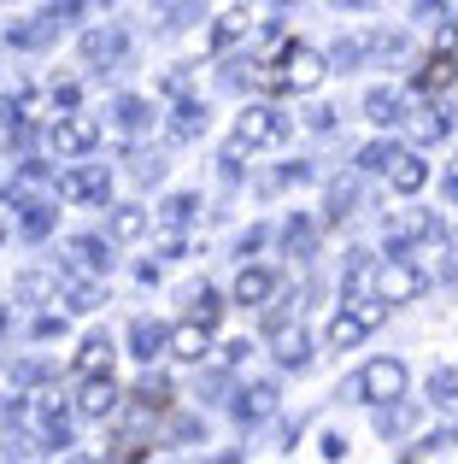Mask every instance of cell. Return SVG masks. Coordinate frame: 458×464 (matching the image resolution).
<instances>
[{
	"label": "cell",
	"mask_w": 458,
	"mask_h": 464,
	"mask_svg": "<svg viewBox=\"0 0 458 464\" xmlns=\"http://www.w3.org/2000/svg\"><path fill=\"white\" fill-rule=\"evenodd\" d=\"M377 324H382V306H370V300H353V306H341V312L329 317V347H335V353L358 347V341H365Z\"/></svg>",
	"instance_id": "1"
},
{
	"label": "cell",
	"mask_w": 458,
	"mask_h": 464,
	"mask_svg": "<svg viewBox=\"0 0 458 464\" xmlns=\"http://www.w3.org/2000/svg\"><path fill=\"white\" fill-rule=\"evenodd\" d=\"M271 141H282V118L271 106H247L241 124H235V141H229V159L247 153V148H271Z\"/></svg>",
	"instance_id": "2"
},
{
	"label": "cell",
	"mask_w": 458,
	"mask_h": 464,
	"mask_svg": "<svg viewBox=\"0 0 458 464\" xmlns=\"http://www.w3.org/2000/svg\"><path fill=\"white\" fill-rule=\"evenodd\" d=\"M429 288V276L417 271V265H382V276H377V295H382V306H412L417 295Z\"/></svg>",
	"instance_id": "3"
},
{
	"label": "cell",
	"mask_w": 458,
	"mask_h": 464,
	"mask_svg": "<svg viewBox=\"0 0 458 464\" xmlns=\"http://www.w3.org/2000/svg\"><path fill=\"white\" fill-rule=\"evenodd\" d=\"M358 394H365L370 406H388V400H400V394H406V364H400V359L365 364V376H358Z\"/></svg>",
	"instance_id": "4"
},
{
	"label": "cell",
	"mask_w": 458,
	"mask_h": 464,
	"mask_svg": "<svg viewBox=\"0 0 458 464\" xmlns=\"http://www.w3.org/2000/svg\"><path fill=\"white\" fill-rule=\"evenodd\" d=\"M47 141H53V153H59V159H71V153H89L94 141H100V118H89V112H71V118H59V124L47 130Z\"/></svg>",
	"instance_id": "5"
},
{
	"label": "cell",
	"mask_w": 458,
	"mask_h": 464,
	"mask_svg": "<svg viewBox=\"0 0 458 464\" xmlns=\"http://www.w3.org/2000/svg\"><path fill=\"white\" fill-rule=\"evenodd\" d=\"M318 82H323V53H311V47H288V59H282V89L306 94V89H318Z\"/></svg>",
	"instance_id": "6"
},
{
	"label": "cell",
	"mask_w": 458,
	"mask_h": 464,
	"mask_svg": "<svg viewBox=\"0 0 458 464\" xmlns=\"http://www.w3.org/2000/svg\"><path fill=\"white\" fill-rule=\"evenodd\" d=\"M165 347H171L183 364H200L212 353V335H206V324H200V317H188L183 329H171V335H165Z\"/></svg>",
	"instance_id": "7"
},
{
	"label": "cell",
	"mask_w": 458,
	"mask_h": 464,
	"mask_svg": "<svg viewBox=\"0 0 458 464\" xmlns=\"http://www.w3.org/2000/svg\"><path fill=\"white\" fill-rule=\"evenodd\" d=\"M77 411H82V418H112V411H118L112 376H94L89 371V382H82V394H77Z\"/></svg>",
	"instance_id": "8"
},
{
	"label": "cell",
	"mask_w": 458,
	"mask_h": 464,
	"mask_svg": "<svg viewBox=\"0 0 458 464\" xmlns=\"http://www.w3.org/2000/svg\"><path fill=\"white\" fill-rule=\"evenodd\" d=\"M276 400H282V394H276V382H253V388H241V394H235V418L241 423H264L276 411Z\"/></svg>",
	"instance_id": "9"
},
{
	"label": "cell",
	"mask_w": 458,
	"mask_h": 464,
	"mask_svg": "<svg viewBox=\"0 0 458 464\" xmlns=\"http://www.w3.org/2000/svg\"><path fill=\"white\" fill-rule=\"evenodd\" d=\"M59 188H65L71 200H106L112 177H106V165H82V170H65V182H59Z\"/></svg>",
	"instance_id": "10"
},
{
	"label": "cell",
	"mask_w": 458,
	"mask_h": 464,
	"mask_svg": "<svg viewBox=\"0 0 458 464\" xmlns=\"http://www.w3.org/2000/svg\"><path fill=\"white\" fill-rule=\"evenodd\" d=\"M82 59H89V65H112V59H124V30H89V35H82Z\"/></svg>",
	"instance_id": "11"
},
{
	"label": "cell",
	"mask_w": 458,
	"mask_h": 464,
	"mask_svg": "<svg viewBox=\"0 0 458 464\" xmlns=\"http://www.w3.org/2000/svg\"><path fill=\"white\" fill-rule=\"evenodd\" d=\"M424 182H429V165H424V159H417V153H394V188H400V194H417Z\"/></svg>",
	"instance_id": "12"
},
{
	"label": "cell",
	"mask_w": 458,
	"mask_h": 464,
	"mask_svg": "<svg viewBox=\"0 0 458 464\" xmlns=\"http://www.w3.org/2000/svg\"><path fill=\"white\" fill-rule=\"evenodd\" d=\"M271 288H276L271 271H241L235 276V300H241V306H264V300H271Z\"/></svg>",
	"instance_id": "13"
},
{
	"label": "cell",
	"mask_w": 458,
	"mask_h": 464,
	"mask_svg": "<svg viewBox=\"0 0 458 464\" xmlns=\"http://www.w3.org/2000/svg\"><path fill=\"white\" fill-rule=\"evenodd\" d=\"M165 335H171V329H159L153 317H136V324H129V347H136V359H153V353L165 347Z\"/></svg>",
	"instance_id": "14"
},
{
	"label": "cell",
	"mask_w": 458,
	"mask_h": 464,
	"mask_svg": "<svg viewBox=\"0 0 458 464\" xmlns=\"http://www.w3.org/2000/svg\"><path fill=\"white\" fill-rule=\"evenodd\" d=\"M365 112H370V124L394 130V124H400V94H394V89H370L365 94Z\"/></svg>",
	"instance_id": "15"
},
{
	"label": "cell",
	"mask_w": 458,
	"mask_h": 464,
	"mask_svg": "<svg viewBox=\"0 0 458 464\" xmlns=\"http://www.w3.org/2000/svg\"><path fill=\"white\" fill-rule=\"evenodd\" d=\"M271 335H276V359H282V364H294V371H300V364L311 359V353H306V335H300V329L271 324Z\"/></svg>",
	"instance_id": "16"
},
{
	"label": "cell",
	"mask_w": 458,
	"mask_h": 464,
	"mask_svg": "<svg viewBox=\"0 0 458 464\" xmlns=\"http://www.w3.org/2000/svg\"><path fill=\"white\" fill-rule=\"evenodd\" d=\"M71 253H77L82 271H106V265H112V247H106L100 236H77V241H71Z\"/></svg>",
	"instance_id": "17"
},
{
	"label": "cell",
	"mask_w": 458,
	"mask_h": 464,
	"mask_svg": "<svg viewBox=\"0 0 458 464\" xmlns=\"http://www.w3.org/2000/svg\"><path fill=\"white\" fill-rule=\"evenodd\" d=\"M12 295H18V300H53V295H59V276H47V271H24L18 283H12Z\"/></svg>",
	"instance_id": "18"
},
{
	"label": "cell",
	"mask_w": 458,
	"mask_h": 464,
	"mask_svg": "<svg viewBox=\"0 0 458 464\" xmlns=\"http://www.w3.org/2000/svg\"><path fill=\"white\" fill-rule=\"evenodd\" d=\"M112 236H118V241L148 236V212H141V206H112Z\"/></svg>",
	"instance_id": "19"
},
{
	"label": "cell",
	"mask_w": 458,
	"mask_h": 464,
	"mask_svg": "<svg viewBox=\"0 0 458 464\" xmlns=\"http://www.w3.org/2000/svg\"><path fill=\"white\" fill-rule=\"evenodd\" d=\"M112 364V335H89L77 353V371H106Z\"/></svg>",
	"instance_id": "20"
},
{
	"label": "cell",
	"mask_w": 458,
	"mask_h": 464,
	"mask_svg": "<svg viewBox=\"0 0 458 464\" xmlns=\"http://www.w3.org/2000/svg\"><path fill=\"white\" fill-rule=\"evenodd\" d=\"M195 130H206V106L183 101V106H177V118H171V136H195Z\"/></svg>",
	"instance_id": "21"
},
{
	"label": "cell",
	"mask_w": 458,
	"mask_h": 464,
	"mask_svg": "<svg viewBox=\"0 0 458 464\" xmlns=\"http://www.w3.org/2000/svg\"><path fill=\"white\" fill-rule=\"evenodd\" d=\"M18 212H24V218H18V224H24V236H47V229H53V212H47L42 200H24Z\"/></svg>",
	"instance_id": "22"
},
{
	"label": "cell",
	"mask_w": 458,
	"mask_h": 464,
	"mask_svg": "<svg viewBox=\"0 0 458 464\" xmlns=\"http://www.w3.org/2000/svg\"><path fill=\"white\" fill-rule=\"evenodd\" d=\"M347 295H365V283H370V253H347Z\"/></svg>",
	"instance_id": "23"
},
{
	"label": "cell",
	"mask_w": 458,
	"mask_h": 464,
	"mask_svg": "<svg viewBox=\"0 0 458 464\" xmlns=\"http://www.w3.org/2000/svg\"><path fill=\"white\" fill-rule=\"evenodd\" d=\"M235 35H247V12H224L218 30H212V47H229Z\"/></svg>",
	"instance_id": "24"
},
{
	"label": "cell",
	"mask_w": 458,
	"mask_h": 464,
	"mask_svg": "<svg viewBox=\"0 0 458 464\" xmlns=\"http://www.w3.org/2000/svg\"><path fill=\"white\" fill-rule=\"evenodd\" d=\"M388 165H394V141H370L358 153V170H388Z\"/></svg>",
	"instance_id": "25"
},
{
	"label": "cell",
	"mask_w": 458,
	"mask_h": 464,
	"mask_svg": "<svg viewBox=\"0 0 458 464\" xmlns=\"http://www.w3.org/2000/svg\"><path fill=\"white\" fill-rule=\"evenodd\" d=\"M353 200H358L353 182H335L329 188V218H353Z\"/></svg>",
	"instance_id": "26"
},
{
	"label": "cell",
	"mask_w": 458,
	"mask_h": 464,
	"mask_svg": "<svg viewBox=\"0 0 458 464\" xmlns=\"http://www.w3.org/2000/svg\"><path fill=\"white\" fill-rule=\"evenodd\" d=\"M429 394H435L441 406H453V400H458V371H435V376H429Z\"/></svg>",
	"instance_id": "27"
},
{
	"label": "cell",
	"mask_w": 458,
	"mask_h": 464,
	"mask_svg": "<svg viewBox=\"0 0 458 464\" xmlns=\"http://www.w3.org/2000/svg\"><path fill=\"white\" fill-rule=\"evenodd\" d=\"M159 218H165V224H188V218H195V194H171Z\"/></svg>",
	"instance_id": "28"
},
{
	"label": "cell",
	"mask_w": 458,
	"mask_h": 464,
	"mask_svg": "<svg viewBox=\"0 0 458 464\" xmlns=\"http://www.w3.org/2000/svg\"><path fill=\"white\" fill-rule=\"evenodd\" d=\"M118 124H124V130H141V124H148V101H136V94H129V101H118Z\"/></svg>",
	"instance_id": "29"
},
{
	"label": "cell",
	"mask_w": 458,
	"mask_h": 464,
	"mask_svg": "<svg viewBox=\"0 0 458 464\" xmlns=\"http://www.w3.org/2000/svg\"><path fill=\"white\" fill-rule=\"evenodd\" d=\"M188 306H195V317H200V324H206V329H212V317L224 312V306H218V295H212V288H200V295L188 300Z\"/></svg>",
	"instance_id": "30"
},
{
	"label": "cell",
	"mask_w": 458,
	"mask_h": 464,
	"mask_svg": "<svg viewBox=\"0 0 458 464\" xmlns=\"http://www.w3.org/2000/svg\"><path fill=\"white\" fill-rule=\"evenodd\" d=\"M282 241H288V247H294V253H311V224H306V218H294Z\"/></svg>",
	"instance_id": "31"
},
{
	"label": "cell",
	"mask_w": 458,
	"mask_h": 464,
	"mask_svg": "<svg viewBox=\"0 0 458 464\" xmlns=\"http://www.w3.org/2000/svg\"><path fill=\"white\" fill-rule=\"evenodd\" d=\"M447 77H453V65H447V59H435V65H429L424 77H417V89H441Z\"/></svg>",
	"instance_id": "32"
},
{
	"label": "cell",
	"mask_w": 458,
	"mask_h": 464,
	"mask_svg": "<svg viewBox=\"0 0 458 464\" xmlns=\"http://www.w3.org/2000/svg\"><path fill=\"white\" fill-rule=\"evenodd\" d=\"M417 136L441 141V136H447V118H441V112H424V124H417Z\"/></svg>",
	"instance_id": "33"
},
{
	"label": "cell",
	"mask_w": 458,
	"mask_h": 464,
	"mask_svg": "<svg viewBox=\"0 0 458 464\" xmlns=\"http://www.w3.org/2000/svg\"><path fill=\"white\" fill-rule=\"evenodd\" d=\"M318 453H323V459H347V435H323Z\"/></svg>",
	"instance_id": "34"
},
{
	"label": "cell",
	"mask_w": 458,
	"mask_h": 464,
	"mask_svg": "<svg viewBox=\"0 0 458 464\" xmlns=\"http://www.w3.org/2000/svg\"><path fill=\"white\" fill-rule=\"evenodd\" d=\"M306 124H311V130H329V124H335V112H329V106H311Z\"/></svg>",
	"instance_id": "35"
},
{
	"label": "cell",
	"mask_w": 458,
	"mask_h": 464,
	"mask_svg": "<svg viewBox=\"0 0 458 464\" xmlns=\"http://www.w3.org/2000/svg\"><path fill=\"white\" fill-rule=\"evenodd\" d=\"M417 18H447V0H417Z\"/></svg>",
	"instance_id": "36"
},
{
	"label": "cell",
	"mask_w": 458,
	"mask_h": 464,
	"mask_svg": "<svg viewBox=\"0 0 458 464\" xmlns=\"http://www.w3.org/2000/svg\"><path fill=\"white\" fill-rule=\"evenodd\" d=\"M441 276H447V283L458 276V247H453V253H441Z\"/></svg>",
	"instance_id": "37"
},
{
	"label": "cell",
	"mask_w": 458,
	"mask_h": 464,
	"mask_svg": "<svg viewBox=\"0 0 458 464\" xmlns=\"http://www.w3.org/2000/svg\"><path fill=\"white\" fill-rule=\"evenodd\" d=\"M447 194H453V200H458V170H453V177H447Z\"/></svg>",
	"instance_id": "38"
},
{
	"label": "cell",
	"mask_w": 458,
	"mask_h": 464,
	"mask_svg": "<svg viewBox=\"0 0 458 464\" xmlns=\"http://www.w3.org/2000/svg\"><path fill=\"white\" fill-rule=\"evenodd\" d=\"M447 47H458V24H453V30H447Z\"/></svg>",
	"instance_id": "39"
}]
</instances>
